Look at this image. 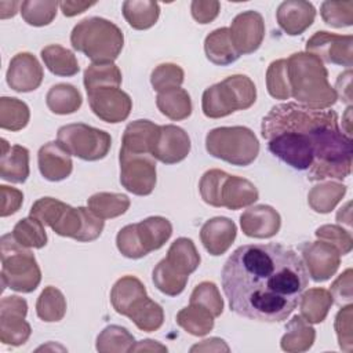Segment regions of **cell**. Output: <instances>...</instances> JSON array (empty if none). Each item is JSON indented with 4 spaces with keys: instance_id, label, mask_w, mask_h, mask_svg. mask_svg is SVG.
<instances>
[{
    "instance_id": "39",
    "label": "cell",
    "mask_w": 353,
    "mask_h": 353,
    "mask_svg": "<svg viewBox=\"0 0 353 353\" xmlns=\"http://www.w3.org/2000/svg\"><path fill=\"white\" fill-rule=\"evenodd\" d=\"M30 112L28 105L18 99L3 97L0 98V127L8 131H19L29 123Z\"/></svg>"
},
{
    "instance_id": "43",
    "label": "cell",
    "mask_w": 353,
    "mask_h": 353,
    "mask_svg": "<svg viewBox=\"0 0 353 353\" xmlns=\"http://www.w3.org/2000/svg\"><path fill=\"white\" fill-rule=\"evenodd\" d=\"M59 1L54 0H26L21 3V15L32 26H46L57 15Z\"/></svg>"
},
{
    "instance_id": "9",
    "label": "cell",
    "mask_w": 353,
    "mask_h": 353,
    "mask_svg": "<svg viewBox=\"0 0 353 353\" xmlns=\"http://www.w3.org/2000/svg\"><path fill=\"white\" fill-rule=\"evenodd\" d=\"M207 152L233 165H250L259 153V142L252 130L243 125L216 127L205 137Z\"/></svg>"
},
{
    "instance_id": "23",
    "label": "cell",
    "mask_w": 353,
    "mask_h": 353,
    "mask_svg": "<svg viewBox=\"0 0 353 353\" xmlns=\"http://www.w3.org/2000/svg\"><path fill=\"white\" fill-rule=\"evenodd\" d=\"M145 285L135 276H124L119 279L112 291L110 302L119 314L130 317L148 299Z\"/></svg>"
},
{
    "instance_id": "24",
    "label": "cell",
    "mask_w": 353,
    "mask_h": 353,
    "mask_svg": "<svg viewBox=\"0 0 353 353\" xmlns=\"http://www.w3.org/2000/svg\"><path fill=\"white\" fill-rule=\"evenodd\" d=\"M236 225L226 216H215L204 222L200 239L204 248L214 256L225 254L236 239Z\"/></svg>"
},
{
    "instance_id": "46",
    "label": "cell",
    "mask_w": 353,
    "mask_h": 353,
    "mask_svg": "<svg viewBox=\"0 0 353 353\" xmlns=\"http://www.w3.org/2000/svg\"><path fill=\"white\" fill-rule=\"evenodd\" d=\"M141 331L152 332L159 330L164 323V312L163 307L148 298V301L128 317Z\"/></svg>"
},
{
    "instance_id": "60",
    "label": "cell",
    "mask_w": 353,
    "mask_h": 353,
    "mask_svg": "<svg viewBox=\"0 0 353 353\" xmlns=\"http://www.w3.org/2000/svg\"><path fill=\"white\" fill-rule=\"evenodd\" d=\"M350 113H352V105L347 106L345 114H343V121H342V125L346 124V127L343 128V134L349 138H352V127H350Z\"/></svg>"
},
{
    "instance_id": "21",
    "label": "cell",
    "mask_w": 353,
    "mask_h": 353,
    "mask_svg": "<svg viewBox=\"0 0 353 353\" xmlns=\"http://www.w3.org/2000/svg\"><path fill=\"white\" fill-rule=\"evenodd\" d=\"M276 18L279 26L287 34L298 36L313 23L316 8L312 3L305 0H287L279 6Z\"/></svg>"
},
{
    "instance_id": "45",
    "label": "cell",
    "mask_w": 353,
    "mask_h": 353,
    "mask_svg": "<svg viewBox=\"0 0 353 353\" xmlns=\"http://www.w3.org/2000/svg\"><path fill=\"white\" fill-rule=\"evenodd\" d=\"M266 87L270 97L276 99H288L291 97L287 59H277L269 65L266 72Z\"/></svg>"
},
{
    "instance_id": "34",
    "label": "cell",
    "mask_w": 353,
    "mask_h": 353,
    "mask_svg": "<svg viewBox=\"0 0 353 353\" xmlns=\"http://www.w3.org/2000/svg\"><path fill=\"white\" fill-rule=\"evenodd\" d=\"M123 15L131 28L145 30L157 22L160 7L150 0H127L123 3Z\"/></svg>"
},
{
    "instance_id": "52",
    "label": "cell",
    "mask_w": 353,
    "mask_h": 353,
    "mask_svg": "<svg viewBox=\"0 0 353 353\" xmlns=\"http://www.w3.org/2000/svg\"><path fill=\"white\" fill-rule=\"evenodd\" d=\"M330 294L332 299L338 305L350 303L353 294H352V269H346L331 285Z\"/></svg>"
},
{
    "instance_id": "49",
    "label": "cell",
    "mask_w": 353,
    "mask_h": 353,
    "mask_svg": "<svg viewBox=\"0 0 353 353\" xmlns=\"http://www.w3.org/2000/svg\"><path fill=\"white\" fill-rule=\"evenodd\" d=\"M183 70L175 63H161L150 74V83L157 92L179 87L183 83Z\"/></svg>"
},
{
    "instance_id": "32",
    "label": "cell",
    "mask_w": 353,
    "mask_h": 353,
    "mask_svg": "<svg viewBox=\"0 0 353 353\" xmlns=\"http://www.w3.org/2000/svg\"><path fill=\"white\" fill-rule=\"evenodd\" d=\"M40 55L47 69L55 76L70 77L77 74L80 70L76 55L59 44H50L44 47Z\"/></svg>"
},
{
    "instance_id": "27",
    "label": "cell",
    "mask_w": 353,
    "mask_h": 353,
    "mask_svg": "<svg viewBox=\"0 0 353 353\" xmlns=\"http://www.w3.org/2000/svg\"><path fill=\"white\" fill-rule=\"evenodd\" d=\"M204 52L210 62L219 66L230 65L240 57L233 46L229 28H219L207 34L204 40Z\"/></svg>"
},
{
    "instance_id": "2",
    "label": "cell",
    "mask_w": 353,
    "mask_h": 353,
    "mask_svg": "<svg viewBox=\"0 0 353 353\" xmlns=\"http://www.w3.org/2000/svg\"><path fill=\"white\" fill-rule=\"evenodd\" d=\"M261 132L269 152L295 170H309V181L350 175L352 138L339 128L335 110L279 103L263 117Z\"/></svg>"
},
{
    "instance_id": "56",
    "label": "cell",
    "mask_w": 353,
    "mask_h": 353,
    "mask_svg": "<svg viewBox=\"0 0 353 353\" xmlns=\"http://www.w3.org/2000/svg\"><path fill=\"white\" fill-rule=\"evenodd\" d=\"M97 3L95 1H69V0H65V1H59V8L62 11V14L65 17H74L77 14H81L84 12L85 10H88L90 7L95 6Z\"/></svg>"
},
{
    "instance_id": "36",
    "label": "cell",
    "mask_w": 353,
    "mask_h": 353,
    "mask_svg": "<svg viewBox=\"0 0 353 353\" xmlns=\"http://www.w3.org/2000/svg\"><path fill=\"white\" fill-rule=\"evenodd\" d=\"M346 193V186L338 182H320L313 186L307 194V203L316 212L328 214L342 200Z\"/></svg>"
},
{
    "instance_id": "14",
    "label": "cell",
    "mask_w": 353,
    "mask_h": 353,
    "mask_svg": "<svg viewBox=\"0 0 353 353\" xmlns=\"http://www.w3.org/2000/svg\"><path fill=\"white\" fill-rule=\"evenodd\" d=\"M306 52L313 54L321 62L350 69L353 65V36L319 30L306 41Z\"/></svg>"
},
{
    "instance_id": "40",
    "label": "cell",
    "mask_w": 353,
    "mask_h": 353,
    "mask_svg": "<svg viewBox=\"0 0 353 353\" xmlns=\"http://www.w3.org/2000/svg\"><path fill=\"white\" fill-rule=\"evenodd\" d=\"M36 313L39 319L47 323L62 320L66 313V301L63 294L52 285L46 287L37 298Z\"/></svg>"
},
{
    "instance_id": "26",
    "label": "cell",
    "mask_w": 353,
    "mask_h": 353,
    "mask_svg": "<svg viewBox=\"0 0 353 353\" xmlns=\"http://www.w3.org/2000/svg\"><path fill=\"white\" fill-rule=\"evenodd\" d=\"M159 128L160 125L152 123L150 120L141 119L131 121L123 132L120 150L152 154V149L159 134Z\"/></svg>"
},
{
    "instance_id": "38",
    "label": "cell",
    "mask_w": 353,
    "mask_h": 353,
    "mask_svg": "<svg viewBox=\"0 0 353 353\" xmlns=\"http://www.w3.org/2000/svg\"><path fill=\"white\" fill-rule=\"evenodd\" d=\"M85 91L99 87H120L121 72L113 62H92L84 70Z\"/></svg>"
},
{
    "instance_id": "37",
    "label": "cell",
    "mask_w": 353,
    "mask_h": 353,
    "mask_svg": "<svg viewBox=\"0 0 353 353\" xmlns=\"http://www.w3.org/2000/svg\"><path fill=\"white\" fill-rule=\"evenodd\" d=\"M130 199L121 193L99 192L87 200L88 208L101 219H110L123 215L130 207Z\"/></svg>"
},
{
    "instance_id": "41",
    "label": "cell",
    "mask_w": 353,
    "mask_h": 353,
    "mask_svg": "<svg viewBox=\"0 0 353 353\" xmlns=\"http://www.w3.org/2000/svg\"><path fill=\"white\" fill-rule=\"evenodd\" d=\"M15 241L26 248H43L47 244L44 225L34 216H28L17 222L11 232Z\"/></svg>"
},
{
    "instance_id": "31",
    "label": "cell",
    "mask_w": 353,
    "mask_h": 353,
    "mask_svg": "<svg viewBox=\"0 0 353 353\" xmlns=\"http://www.w3.org/2000/svg\"><path fill=\"white\" fill-rule=\"evenodd\" d=\"M316 331L302 316H294L285 327L280 346L285 352L309 350L314 342Z\"/></svg>"
},
{
    "instance_id": "33",
    "label": "cell",
    "mask_w": 353,
    "mask_h": 353,
    "mask_svg": "<svg viewBox=\"0 0 353 353\" xmlns=\"http://www.w3.org/2000/svg\"><path fill=\"white\" fill-rule=\"evenodd\" d=\"M46 103L47 108L55 114H70L80 109L83 98L74 85L58 83L48 90Z\"/></svg>"
},
{
    "instance_id": "53",
    "label": "cell",
    "mask_w": 353,
    "mask_h": 353,
    "mask_svg": "<svg viewBox=\"0 0 353 353\" xmlns=\"http://www.w3.org/2000/svg\"><path fill=\"white\" fill-rule=\"evenodd\" d=\"M219 10H221V4L219 1H215V0H205V1L194 0L190 4L192 17L199 23H210L218 17Z\"/></svg>"
},
{
    "instance_id": "25",
    "label": "cell",
    "mask_w": 353,
    "mask_h": 353,
    "mask_svg": "<svg viewBox=\"0 0 353 353\" xmlns=\"http://www.w3.org/2000/svg\"><path fill=\"white\" fill-rule=\"evenodd\" d=\"M0 176L12 183H23L29 176V150L21 145H10L1 139Z\"/></svg>"
},
{
    "instance_id": "59",
    "label": "cell",
    "mask_w": 353,
    "mask_h": 353,
    "mask_svg": "<svg viewBox=\"0 0 353 353\" xmlns=\"http://www.w3.org/2000/svg\"><path fill=\"white\" fill-rule=\"evenodd\" d=\"M132 350L134 352H139V350H163V352H167V347L160 345V343H157V341L145 339V341H139L137 345H134Z\"/></svg>"
},
{
    "instance_id": "54",
    "label": "cell",
    "mask_w": 353,
    "mask_h": 353,
    "mask_svg": "<svg viewBox=\"0 0 353 353\" xmlns=\"http://www.w3.org/2000/svg\"><path fill=\"white\" fill-rule=\"evenodd\" d=\"M0 197H1V207H0V215L8 216L15 214L23 201V194L21 190L15 188H10L7 185L0 186Z\"/></svg>"
},
{
    "instance_id": "17",
    "label": "cell",
    "mask_w": 353,
    "mask_h": 353,
    "mask_svg": "<svg viewBox=\"0 0 353 353\" xmlns=\"http://www.w3.org/2000/svg\"><path fill=\"white\" fill-rule=\"evenodd\" d=\"M229 32L240 55L252 54L259 48L265 37V22L258 11H243L232 21Z\"/></svg>"
},
{
    "instance_id": "22",
    "label": "cell",
    "mask_w": 353,
    "mask_h": 353,
    "mask_svg": "<svg viewBox=\"0 0 353 353\" xmlns=\"http://www.w3.org/2000/svg\"><path fill=\"white\" fill-rule=\"evenodd\" d=\"M37 163L40 174L51 182L68 178L73 170L70 154L58 143V141L47 142L39 149Z\"/></svg>"
},
{
    "instance_id": "12",
    "label": "cell",
    "mask_w": 353,
    "mask_h": 353,
    "mask_svg": "<svg viewBox=\"0 0 353 353\" xmlns=\"http://www.w3.org/2000/svg\"><path fill=\"white\" fill-rule=\"evenodd\" d=\"M120 183L137 196H148L156 186V159L149 153L120 150Z\"/></svg>"
},
{
    "instance_id": "7",
    "label": "cell",
    "mask_w": 353,
    "mask_h": 353,
    "mask_svg": "<svg viewBox=\"0 0 353 353\" xmlns=\"http://www.w3.org/2000/svg\"><path fill=\"white\" fill-rule=\"evenodd\" d=\"M1 290L11 288L18 292H33L41 280V272L33 252L21 245L11 233L0 240Z\"/></svg>"
},
{
    "instance_id": "5",
    "label": "cell",
    "mask_w": 353,
    "mask_h": 353,
    "mask_svg": "<svg viewBox=\"0 0 353 353\" xmlns=\"http://www.w3.org/2000/svg\"><path fill=\"white\" fill-rule=\"evenodd\" d=\"M70 43L92 62H113L123 50L124 34L109 19L90 17L73 28Z\"/></svg>"
},
{
    "instance_id": "44",
    "label": "cell",
    "mask_w": 353,
    "mask_h": 353,
    "mask_svg": "<svg viewBox=\"0 0 353 353\" xmlns=\"http://www.w3.org/2000/svg\"><path fill=\"white\" fill-rule=\"evenodd\" d=\"M152 277L159 291L170 296H176L185 290L189 276H183L178 273L165 262V259H161L157 263V266L153 269Z\"/></svg>"
},
{
    "instance_id": "28",
    "label": "cell",
    "mask_w": 353,
    "mask_h": 353,
    "mask_svg": "<svg viewBox=\"0 0 353 353\" xmlns=\"http://www.w3.org/2000/svg\"><path fill=\"white\" fill-rule=\"evenodd\" d=\"M156 105L165 117L174 121L185 120L192 114L190 95L181 87L159 92L156 97Z\"/></svg>"
},
{
    "instance_id": "11",
    "label": "cell",
    "mask_w": 353,
    "mask_h": 353,
    "mask_svg": "<svg viewBox=\"0 0 353 353\" xmlns=\"http://www.w3.org/2000/svg\"><path fill=\"white\" fill-rule=\"evenodd\" d=\"M58 143L69 153L85 161H97L110 150V135L99 128L84 123L62 125L57 134Z\"/></svg>"
},
{
    "instance_id": "6",
    "label": "cell",
    "mask_w": 353,
    "mask_h": 353,
    "mask_svg": "<svg viewBox=\"0 0 353 353\" xmlns=\"http://www.w3.org/2000/svg\"><path fill=\"white\" fill-rule=\"evenodd\" d=\"M199 190L207 204L212 207H226L229 210L248 207L259 197L258 189L252 182L216 168L203 174Z\"/></svg>"
},
{
    "instance_id": "50",
    "label": "cell",
    "mask_w": 353,
    "mask_h": 353,
    "mask_svg": "<svg viewBox=\"0 0 353 353\" xmlns=\"http://www.w3.org/2000/svg\"><path fill=\"white\" fill-rule=\"evenodd\" d=\"M316 237L335 247L341 255L349 254L353 248V239L350 232L338 225H323L317 228Z\"/></svg>"
},
{
    "instance_id": "57",
    "label": "cell",
    "mask_w": 353,
    "mask_h": 353,
    "mask_svg": "<svg viewBox=\"0 0 353 353\" xmlns=\"http://www.w3.org/2000/svg\"><path fill=\"white\" fill-rule=\"evenodd\" d=\"M219 352V350H225L229 352V346L225 343L223 339L219 338H210V339H204L200 345H194L190 352Z\"/></svg>"
},
{
    "instance_id": "4",
    "label": "cell",
    "mask_w": 353,
    "mask_h": 353,
    "mask_svg": "<svg viewBox=\"0 0 353 353\" xmlns=\"http://www.w3.org/2000/svg\"><path fill=\"white\" fill-rule=\"evenodd\" d=\"M30 216L50 226L57 234L85 243L98 239L105 222L90 208H73L54 197H41L33 203Z\"/></svg>"
},
{
    "instance_id": "8",
    "label": "cell",
    "mask_w": 353,
    "mask_h": 353,
    "mask_svg": "<svg viewBox=\"0 0 353 353\" xmlns=\"http://www.w3.org/2000/svg\"><path fill=\"white\" fill-rule=\"evenodd\" d=\"M256 88L245 74H233L203 92L201 109L205 117L221 119L255 103Z\"/></svg>"
},
{
    "instance_id": "30",
    "label": "cell",
    "mask_w": 353,
    "mask_h": 353,
    "mask_svg": "<svg viewBox=\"0 0 353 353\" xmlns=\"http://www.w3.org/2000/svg\"><path fill=\"white\" fill-rule=\"evenodd\" d=\"M299 309L301 316L307 321L313 324H319L325 320L328 310L331 305L334 303V299L325 288H310L299 298Z\"/></svg>"
},
{
    "instance_id": "1",
    "label": "cell",
    "mask_w": 353,
    "mask_h": 353,
    "mask_svg": "<svg viewBox=\"0 0 353 353\" xmlns=\"http://www.w3.org/2000/svg\"><path fill=\"white\" fill-rule=\"evenodd\" d=\"M307 283L301 255L279 243L241 245L222 268V290L230 310L263 323L285 320Z\"/></svg>"
},
{
    "instance_id": "58",
    "label": "cell",
    "mask_w": 353,
    "mask_h": 353,
    "mask_svg": "<svg viewBox=\"0 0 353 353\" xmlns=\"http://www.w3.org/2000/svg\"><path fill=\"white\" fill-rule=\"evenodd\" d=\"M18 7H21L19 1H0V18L6 19L14 17L18 11Z\"/></svg>"
},
{
    "instance_id": "42",
    "label": "cell",
    "mask_w": 353,
    "mask_h": 353,
    "mask_svg": "<svg viewBox=\"0 0 353 353\" xmlns=\"http://www.w3.org/2000/svg\"><path fill=\"white\" fill-rule=\"evenodd\" d=\"M134 345V336L120 325H108L97 338V350L102 353L131 352Z\"/></svg>"
},
{
    "instance_id": "48",
    "label": "cell",
    "mask_w": 353,
    "mask_h": 353,
    "mask_svg": "<svg viewBox=\"0 0 353 353\" xmlns=\"http://www.w3.org/2000/svg\"><path fill=\"white\" fill-rule=\"evenodd\" d=\"M190 303H199L207 307L214 317L221 316L223 312V301L218 287L211 281H203L194 287L190 295Z\"/></svg>"
},
{
    "instance_id": "18",
    "label": "cell",
    "mask_w": 353,
    "mask_h": 353,
    "mask_svg": "<svg viewBox=\"0 0 353 353\" xmlns=\"http://www.w3.org/2000/svg\"><path fill=\"white\" fill-rule=\"evenodd\" d=\"M190 152V138L188 132L174 124L160 125L156 137L152 156L164 163L175 164L186 159Z\"/></svg>"
},
{
    "instance_id": "51",
    "label": "cell",
    "mask_w": 353,
    "mask_h": 353,
    "mask_svg": "<svg viewBox=\"0 0 353 353\" xmlns=\"http://www.w3.org/2000/svg\"><path fill=\"white\" fill-rule=\"evenodd\" d=\"M352 305L342 307L335 317V331L338 336L339 347L345 352H350L353 346V334H352Z\"/></svg>"
},
{
    "instance_id": "15",
    "label": "cell",
    "mask_w": 353,
    "mask_h": 353,
    "mask_svg": "<svg viewBox=\"0 0 353 353\" xmlns=\"http://www.w3.org/2000/svg\"><path fill=\"white\" fill-rule=\"evenodd\" d=\"M88 103L97 117L106 123L124 121L132 109V101L120 87H99L87 91Z\"/></svg>"
},
{
    "instance_id": "19",
    "label": "cell",
    "mask_w": 353,
    "mask_h": 353,
    "mask_svg": "<svg viewBox=\"0 0 353 353\" xmlns=\"http://www.w3.org/2000/svg\"><path fill=\"white\" fill-rule=\"evenodd\" d=\"M44 73L37 58L30 52H19L10 61L6 79L11 90L30 92L40 87Z\"/></svg>"
},
{
    "instance_id": "47",
    "label": "cell",
    "mask_w": 353,
    "mask_h": 353,
    "mask_svg": "<svg viewBox=\"0 0 353 353\" xmlns=\"http://www.w3.org/2000/svg\"><path fill=\"white\" fill-rule=\"evenodd\" d=\"M323 21L334 28H346L353 23V1H324L320 7Z\"/></svg>"
},
{
    "instance_id": "3",
    "label": "cell",
    "mask_w": 353,
    "mask_h": 353,
    "mask_svg": "<svg viewBox=\"0 0 353 353\" xmlns=\"http://www.w3.org/2000/svg\"><path fill=\"white\" fill-rule=\"evenodd\" d=\"M287 74L291 97L312 109L331 108L338 97L328 83L324 63L309 52H295L287 59Z\"/></svg>"
},
{
    "instance_id": "29",
    "label": "cell",
    "mask_w": 353,
    "mask_h": 353,
    "mask_svg": "<svg viewBox=\"0 0 353 353\" xmlns=\"http://www.w3.org/2000/svg\"><path fill=\"white\" fill-rule=\"evenodd\" d=\"M165 262L183 276L193 273L200 265V255L194 243L188 237L176 239L168 248Z\"/></svg>"
},
{
    "instance_id": "10",
    "label": "cell",
    "mask_w": 353,
    "mask_h": 353,
    "mask_svg": "<svg viewBox=\"0 0 353 353\" xmlns=\"http://www.w3.org/2000/svg\"><path fill=\"white\" fill-rule=\"evenodd\" d=\"M172 234V225L164 216H149L138 223H131L119 230L116 245L131 259H138L161 248Z\"/></svg>"
},
{
    "instance_id": "55",
    "label": "cell",
    "mask_w": 353,
    "mask_h": 353,
    "mask_svg": "<svg viewBox=\"0 0 353 353\" xmlns=\"http://www.w3.org/2000/svg\"><path fill=\"white\" fill-rule=\"evenodd\" d=\"M336 97L341 98V101L346 102L349 106L352 103V70L347 69L346 72L341 73L336 79Z\"/></svg>"
},
{
    "instance_id": "13",
    "label": "cell",
    "mask_w": 353,
    "mask_h": 353,
    "mask_svg": "<svg viewBox=\"0 0 353 353\" xmlns=\"http://www.w3.org/2000/svg\"><path fill=\"white\" fill-rule=\"evenodd\" d=\"M28 303L17 295L4 296L0 302V341L6 345H23L32 332L28 321Z\"/></svg>"
},
{
    "instance_id": "20",
    "label": "cell",
    "mask_w": 353,
    "mask_h": 353,
    "mask_svg": "<svg viewBox=\"0 0 353 353\" xmlns=\"http://www.w3.org/2000/svg\"><path fill=\"white\" fill-rule=\"evenodd\" d=\"M240 226L243 233L248 237L269 239L279 233L281 218L273 207L259 204L245 210L241 214Z\"/></svg>"
},
{
    "instance_id": "35",
    "label": "cell",
    "mask_w": 353,
    "mask_h": 353,
    "mask_svg": "<svg viewBox=\"0 0 353 353\" xmlns=\"http://www.w3.org/2000/svg\"><path fill=\"white\" fill-rule=\"evenodd\" d=\"M214 319L212 313L199 303H190L176 314L178 325L194 336L208 334L214 328Z\"/></svg>"
},
{
    "instance_id": "16",
    "label": "cell",
    "mask_w": 353,
    "mask_h": 353,
    "mask_svg": "<svg viewBox=\"0 0 353 353\" xmlns=\"http://www.w3.org/2000/svg\"><path fill=\"white\" fill-rule=\"evenodd\" d=\"M299 251L305 268H307V274L316 283L331 279L341 265V254L335 247L323 240L303 243L301 244Z\"/></svg>"
}]
</instances>
